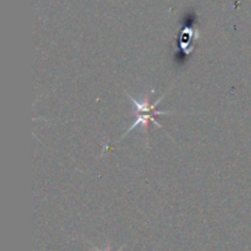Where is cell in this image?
<instances>
[{
	"label": "cell",
	"mask_w": 251,
	"mask_h": 251,
	"mask_svg": "<svg viewBox=\"0 0 251 251\" xmlns=\"http://www.w3.org/2000/svg\"><path fill=\"white\" fill-rule=\"evenodd\" d=\"M127 98H129L130 100L132 102V104H134V114H135V122L134 124L131 125V126L127 129V131L125 132V135H127V132H130L131 130L136 129V127H142L144 130L147 129V126H149V123H153L154 126L157 127H162V125L159 124L158 122H157L156 119V115H164V114H171L169 112H162V110H157V105H158V103L161 102L162 98H159L158 100H156L154 102V104H150L149 103V100L147 98H145L142 102H139V100H135L132 96L127 95ZM125 135H123V137L125 136Z\"/></svg>",
	"instance_id": "cell-1"
},
{
	"label": "cell",
	"mask_w": 251,
	"mask_h": 251,
	"mask_svg": "<svg viewBox=\"0 0 251 251\" xmlns=\"http://www.w3.org/2000/svg\"><path fill=\"white\" fill-rule=\"evenodd\" d=\"M95 250H96V251H100V250H98V249H96V248H95ZM120 250H122V249H120ZM120 250H119V251H120ZM107 251H109V250H107Z\"/></svg>",
	"instance_id": "cell-2"
}]
</instances>
